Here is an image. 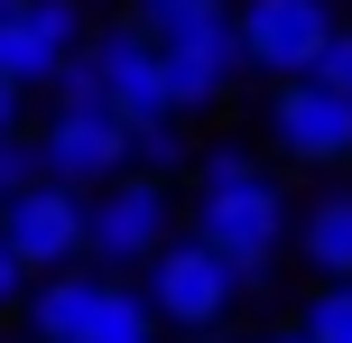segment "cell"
<instances>
[{
	"instance_id": "3957f363",
	"label": "cell",
	"mask_w": 352,
	"mask_h": 343,
	"mask_svg": "<svg viewBox=\"0 0 352 343\" xmlns=\"http://www.w3.org/2000/svg\"><path fill=\"white\" fill-rule=\"evenodd\" d=\"M140 297H148V316L176 325V334H223V316L241 307V278H232V260H213L195 232H176L167 251L148 260Z\"/></svg>"
},
{
	"instance_id": "e0dca14e",
	"label": "cell",
	"mask_w": 352,
	"mask_h": 343,
	"mask_svg": "<svg viewBox=\"0 0 352 343\" xmlns=\"http://www.w3.org/2000/svg\"><path fill=\"white\" fill-rule=\"evenodd\" d=\"M28 186H37V140H19V130H10V140H0V204L28 195Z\"/></svg>"
},
{
	"instance_id": "5b68a950",
	"label": "cell",
	"mask_w": 352,
	"mask_h": 343,
	"mask_svg": "<svg viewBox=\"0 0 352 343\" xmlns=\"http://www.w3.org/2000/svg\"><path fill=\"white\" fill-rule=\"evenodd\" d=\"M84 56V0H0V74L19 93H47Z\"/></svg>"
},
{
	"instance_id": "2e32d148",
	"label": "cell",
	"mask_w": 352,
	"mask_h": 343,
	"mask_svg": "<svg viewBox=\"0 0 352 343\" xmlns=\"http://www.w3.org/2000/svg\"><path fill=\"white\" fill-rule=\"evenodd\" d=\"M297 334H306V343H352V278H324V288L306 297Z\"/></svg>"
},
{
	"instance_id": "30bf717a",
	"label": "cell",
	"mask_w": 352,
	"mask_h": 343,
	"mask_svg": "<svg viewBox=\"0 0 352 343\" xmlns=\"http://www.w3.org/2000/svg\"><path fill=\"white\" fill-rule=\"evenodd\" d=\"M241 74H250V65H241V37H232V28L186 37V47H158V93H167L176 121H186V111H204V102H223Z\"/></svg>"
},
{
	"instance_id": "44dd1931",
	"label": "cell",
	"mask_w": 352,
	"mask_h": 343,
	"mask_svg": "<svg viewBox=\"0 0 352 343\" xmlns=\"http://www.w3.org/2000/svg\"><path fill=\"white\" fill-rule=\"evenodd\" d=\"M260 343H306V334H297V325H278V334H260Z\"/></svg>"
},
{
	"instance_id": "ac0fdd59",
	"label": "cell",
	"mask_w": 352,
	"mask_h": 343,
	"mask_svg": "<svg viewBox=\"0 0 352 343\" xmlns=\"http://www.w3.org/2000/svg\"><path fill=\"white\" fill-rule=\"evenodd\" d=\"M316 84L352 102V28H334V37H324V56H316Z\"/></svg>"
},
{
	"instance_id": "52a82bcc",
	"label": "cell",
	"mask_w": 352,
	"mask_h": 343,
	"mask_svg": "<svg viewBox=\"0 0 352 343\" xmlns=\"http://www.w3.org/2000/svg\"><path fill=\"white\" fill-rule=\"evenodd\" d=\"M0 241H10V260H19L28 278L84 269V195L37 177L28 195H10V204H0Z\"/></svg>"
},
{
	"instance_id": "4fadbf2b",
	"label": "cell",
	"mask_w": 352,
	"mask_h": 343,
	"mask_svg": "<svg viewBox=\"0 0 352 343\" xmlns=\"http://www.w3.org/2000/svg\"><path fill=\"white\" fill-rule=\"evenodd\" d=\"M130 28H140L148 47H186V37L232 28V0H130Z\"/></svg>"
},
{
	"instance_id": "6da1fadb",
	"label": "cell",
	"mask_w": 352,
	"mask_h": 343,
	"mask_svg": "<svg viewBox=\"0 0 352 343\" xmlns=\"http://www.w3.org/2000/svg\"><path fill=\"white\" fill-rule=\"evenodd\" d=\"M186 232L204 241L213 260H232V278H241V297H250V288H269V260H278V241H287V195L269 186V167L241 177V186H195V223Z\"/></svg>"
},
{
	"instance_id": "8992f818",
	"label": "cell",
	"mask_w": 352,
	"mask_h": 343,
	"mask_svg": "<svg viewBox=\"0 0 352 343\" xmlns=\"http://www.w3.org/2000/svg\"><path fill=\"white\" fill-rule=\"evenodd\" d=\"M37 177L74 186V195H102L111 177H130V121L121 111H47V130H37Z\"/></svg>"
},
{
	"instance_id": "9a60e30c",
	"label": "cell",
	"mask_w": 352,
	"mask_h": 343,
	"mask_svg": "<svg viewBox=\"0 0 352 343\" xmlns=\"http://www.w3.org/2000/svg\"><path fill=\"white\" fill-rule=\"evenodd\" d=\"M176 167H195V140L176 111H158V121H130V177H176Z\"/></svg>"
},
{
	"instance_id": "7c38bea8",
	"label": "cell",
	"mask_w": 352,
	"mask_h": 343,
	"mask_svg": "<svg viewBox=\"0 0 352 343\" xmlns=\"http://www.w3.org/2000/svg\"><path fill=\"white\" fill-rule=\"evenodd\" d=\"M297 251H306L316 278H352V186H324L297 214Z\"/></svg>"
},
{
	"instance_id": "277c9868",
	"label": "cell",
	"mask_w": 352,
	"mask_h": 343,
	"mask_svg": "<svg viewBox=\"0 0 352 343\" xmlns=\"http://www.w3.org/2000/svg\"><path fill=\"white\" fill-rule=\"evenodd\" d=\"M334 0H241L232 10V37H241V65L278 74V84H297V74H316L324 37H334Z\"/></svg>"
},
{
	"instance_id": "ba28073f",
	"label": "cell",
	"mask_w": 352,
	"mask_h": 343,
	"mask_svg": "<svg viewBox=\"0 0 352 343\" xmlns=\"http://www.w3.org/2000/svg\"><path fill=\"white\" fill-rule=\"evenodd\" d=\"M269 140L306 167H352V102L324 93L316 74H297V84L269 93Z\"/></svg>"
},
{
	"instance_id": "5bb4252c",
	"label": "cell",
	"mask_w": 352,
	"mask_h": 343,
	"mask_svg": "<svg viewBox=\"0 0 352 343\" xmlns=\"http://www.w3.org/2000/svg\"><path fill=\"white\" fill-rule=\"evenodd\" d=\"M167 325L148 316V297L140 288H121V278H102V297H93V325H84V343H158Z\"/></svg>"
},
{
	"instance_id": "9c48e42d",
	"label": "cell",
	"mask_w": 352,
	"mask_h": 343,
	"mask_svg": "<svg viewBox=\"0 0 352 343\" xmlns=\"http://www.w3.org/2000/svg\"><path fill=\"white\" fill-rule=\"evenodd\" d=\"M84 65H93V84H102V102L121 111V121H158V111H167V93H158V47H148L130 19L84 37Z\"/></svg>"
},
{
	"instance_id": "d6986e66",
	"label": "cell",
	"mask_w": 352,
	"mask_h": 343,
	"mask_svg": "<svg viewBox=\"0 0 352 343\" xmlns=\"http://www.w3.org/2000/svg\"><path fill=\"white\" fill-rule=\"evenodd\" d=\"M10 307H28V269H19L10 241H0V316H10Z\"/></svg>"
},
{
	"instance_id": "7402d4cb",
	"label": "cell",
	"mask_w": 352,
	"mask_h": 343,
	"mask_svg": "<svg viewBox=\"0 0 352 343\" xmlns=\"http://www.w3.org/2000/svg\"><path fill=\"white\" fill-rule=\"evenodd\" d=\"M186 343H232V334H186Z\"/></svg>"
},
{
	"instance_id": "ffe728a7",
	"label": "cell",
	"mask_w": 352,
	"mask_h": 343,
	"mask_svg": "<svg viewBox=\"0 0 352 343\" xmlns=\"http://www.w3.org/2000/svg\"><path fill=\"white\" fill-rule=\"evenodd\" d=\"M19 102H28V93H19L10 74H0V140H10V130H19Z\"/></svg>"
},
{
	"instance_id": "7a4b0ae2",
	"label": "cell",
	"mask_w": 352,
	"mask_h": 343,
	"mask_svg": "<svg viewBox=\"0 0 352 343\" xmlns=\"http://www.w3.org/2000/svg\"><path fill=\"white\" fill-rule=\"evenodd\" d=\"M176 241V186L158 177H111L102 195H84V260L102 269H140Z\"/></svg>"
},
{
	"instance_id": "8fae6325",
	"label": "cell",
	"mask_w": 352,
	"mask_h": 343,
	"mask_svg": "<svg viewBox=\"0 0 352 343\" xmlns=\"http://www.w3.org/2000/svg\"><path fill=\"white\" fill-rule=\"evenodd\" d=\"M93 297H102V278H93V269L28 278V334H37V343H84V325H93Z\"/></svg>"
}]
</instances>
